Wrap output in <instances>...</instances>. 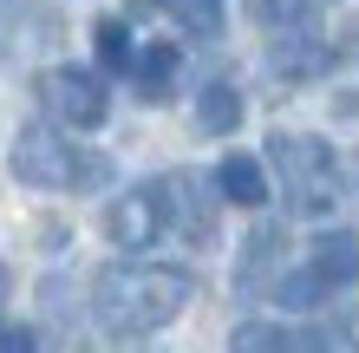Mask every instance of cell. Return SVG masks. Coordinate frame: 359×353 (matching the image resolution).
<instances>
[{
	"mask_svg": "<svg viewBox=\"0 0 359 353\" xmlns=\"http://www.w3.org/2000/svg\"><path fill=\"white\" fill-rule=\"evenodd\" d=\"M313 7H320V0H248V13H255L268 33H294V27H313Z\"/></svg>",
	"mask_w": 359,
	"mask_h": 353,
	"instance_id": "4fadbf2b",
	"label": "cell"
},
{
	"mask_svg": "<svg viewBox=\"0 0 359 353\" xmlns=\"http://www.w3.org/2000/svg\"><path fill=\"white\" fill-rule=\"evenodd\" d=\"M7 164H13V177L27 183V190H92L104 177V157L72 151V138L53 131V124H27V131L13 138Z\"/></svg>",
	"mask_w": 359,
	"mask_h": 353,
	"instance_id": "3957f363",
	"label": "cell"
},
{
	"mask_svg": "<svg viewBox=\"0 0 359 353\" xmlns=\"http://www.w3.org/2000/svg\"><path fill=\"white\" fill-rule=\"evenodd\" d=\"M177 66H183V53L170 46V39H157V46H144V53H137L131 79H137V92H144V98H163V92H170V79H177Z\"/></svg>",
	"mask_w": 359,
	"mask_h": 353,
	"instance_id": "7c38bea8",
	"label": "cell"
},
{
	"mask_svg": "<svg viewBox=\"0 0 359 353\" xmlns=\"http://www.w3.org/2000/svg\"><path fill=\"white\" fill-rule=\"evenodd\" d=\"M33 7H39V0H0V33H13L20 20L33 13Z\"/></svg>",
	"mask_w": 359,
	"mask_h": 353,
	"instance_id": "ac0fdd59",
	"label": "cell"
},
{
	"mask_svg": "<svg viewBox=\"0 0 359 353\" xmlns=\"http://www.w3.org/2000/svg\"><path fill=\"white\" fill-rule=\"evenodd\" d=\"M163 229H170V216H163V183H137V190L111 197V210H104V236L118 248H151Z\"/></svg>",
	"mask_w": 359,
	"mask_h": 353,
	"instance_id": "5b68a950",
	"label": "cell"
},
{
	"mask_svg": "<svg viewBox=\"0 0 359 353\" xmlns=\"http://www.w3.org/2000/svg\"><path fill=\"white\" fill-rule=\"evenodd\" d=\"M229 353H294V334L274 327V321H242L229 334Z\"/></svg>",
	"mask_w": 359,
	"mask_h": 353,
	"instance_id": "5bb4252c",
	"label": "cell"
},
{
	"mask_svg": "<svg viewBox=\"0 0 359 353\" xmlns=\"http://www.w3.org/2000/svg\"><path fill=\"white\" fill-rule=\"evenodd\" d=\"M0 353H39V334L33 327H0Z\"/></svg>",
	"mask_w": 359,
	"mask_h": 353,
	"instance_id": "e0dca14e",
	"label": "cell"
},
{
	"mask_svg": "<svg viewBox=\"0 0 359 353\" xmlns=\"http://www.w3.org/2000/svg\"><path fill=\"white\" fill-rule=\"evenodd\" d=\"M39 105H46L59 124H72V131H98L104 112H111V98H104V79L98 72L53 66V72H39Z\"/></svg>",
	"mask_w": 359,
	"mask_h": 353,
	"instance_id": "277c9868",
	"label": "cell"
},
{
	"mask_svg": "<svg viewBox=\"0 0 359 353\" xmlns=\"http://www.w3.org/2000/svg\"><path fill=\"white\" fill-rule=\"evenodd\" d=\"M236 124H242V92L229 86V79L203 86V98H196V131L203 138H229Z\"/></svg>",
	"mask_w": 359,
	"mask_h": 353,
	"instance_id": "8fae6325",
	"label": "cell"
},
{
	"mask_svg": "<svg viewBox=\"0 0 359 353\" xmlns=\"http://www.w3.org/2000/svg\"><path fill=\"white\" fill-rule=\"evenodd\" d=\"M163 216H170L177 236L209 242V236H216V203H209V183H203L196 171H170V177H163Z\"/></svg>",
	"mask_w": 359,
	"mask_h": 353,
	"instance_id": "8992f818",
	"label": "cell"
},
{
	"mask_svg": "<svg viewBox=\"0 0 359 353\" xmlns=\"http://www.w3.org/2000/svg\"><path fill=\"white\" fill-rule=\"evenodd\" d=\"M163 7H170L189 33H216L222 27V0H163Z\"/></svg>",
	"mask_w": 359,
	"mask_h": 353,
	"instance_id": "2e32d148",
	"label": "cell"
},
{
	"mask_svg": "<svg viewBox=\"0 0 359 353\" xmlns=\"http://www.w3.org/2000/svg\"><path fill=\"white\" fill-rule=\"evenodd\" d=\"M274 255H281V229H255L248 236V248H242V268H236V288L242 295H262V288H274L281 275H274Z\"/></svg>",
	"mask_w": 359,
	"mask_h": 353,
	"instance_id": "30bf717a",
	"label": "cell"
},
{
	"mask_svg": "<svg viewBox=\"0 0 359 353\" xmlns=\"http://www.w3.org/2000/svg\"><path fill=\"white\" fill-rule=\"evenodd\" d=\"M189 307V275L163 262H118L92 281V314L111 334H157Z\"/></svg>",
	"mask_w": 359,
	"mask_h": 353,
	"instance_id": "6da1fadb",
	"label": "cell"
},
{
	"mask_svg": "<svg viewBox=\"0 0 359 353\" xmlns=\"http://www.w3.org/2000/svg\"><path fill=\"white\" fill-rule=\"evenodd\" d=\"M333 66V53H327V39L313 33V27H294V33H274V46H268V72L274 79H320Z\"/></svg>",
	"mask_w": 359,
	"mask_h": 353,
	"instance_id": "ba28073f",
	"label": "cell"
},
{
	"mask_svg": "<svg viewBox=\"0 0 359 353\" xmlns=\"http://www.w3.org/2000/svg\"><path fill=\"white\" fill-rule=\"evenodd\" d=\"M216 197H229L236 210H262V203H268V171H262V157L229 151V157L216 164Z\"/></svg>",
	"mask_w": 359,
	"mask_h": 353,
	"instance_id": "9c48e42d",
	"label": "cell"
},
{
	"mask_svg": "<svg viewBox=\"0 0 359 353\" xmlns=\"http://www.w3.org/2000/svg\"><path fill=\"white\" fill-rule=\"evenodd\" d=\"M98 59H104V72H131L137 66V46H131V27L111 13V20H98Z\"/></svg>",
	"mask_w": 359,
	"mask_h": 353,
	"instance_id": "9a60e30c",
	"label": "cell"
},
{
	"mask_svg": "<svg viewBox=\"0 0 359 353\" xmlns=\"http://www.w3.org/2000/svg\"><path fill=\"white\" fill-rule=\"evenodd\" d=\"M301 268L313 275V288H320V295H340V288L359 281V236H353V229H320Z\"/></svg>",
	"mask_w": 359,
	"mask_h": 353,
	"instance_id": "52a82bcc",
	"label": "cell"
},
{
	"mask_svg": "<svg viewBox=\"0 0 359 353\" xmlns=\"http://www.w3.org/2000/svg\"><path fill=\"white\" fill-rule=\"evenodd\" d=\"M7 295H13V275L0 268V314H7Z\"/></svg>",
	"mask_w": 359,
	"mask_h": 353,
	"instance_id": "d6986e66",
	"label": "cell"
},
{
	"mask_svg": "<svg viewBox=\"0 0 359 353\" xmlns=\"http://www.w3.org/2000/svg\"><path fill=\"white\" fill-rule=\"evenodd\" d=\"M268 164L274 177H281V197L294 216H327L333 203H340V164L320 138L307 131H274L268 138Z\"/></svg>",
	"mask_w": 359,
	"mask_h": 353,
	"instance_id": "7a4b0ae2",
	"label": "cell"
}]
</instances>
